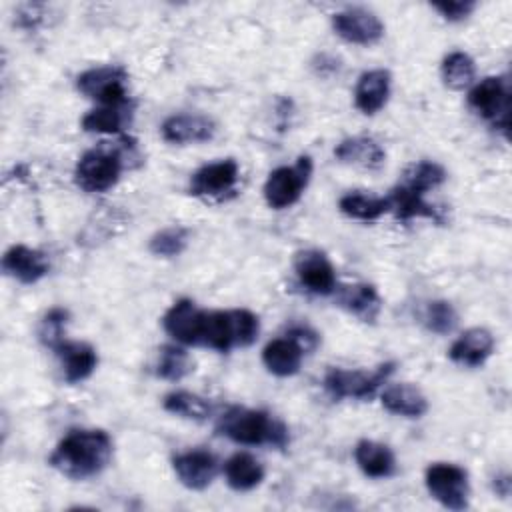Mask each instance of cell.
<instances>
[{
    "label": "cell",
    "mask_w": 512,
    "mask_h": 512,
    "mask_svg": "<svg viewBox=\"0 0 512 512\" xmlns=\"http://www.w3.org/2000/svg\"><path fill=\"white\" fill-rule=\"evenodd\" d=\"M128 74L120 66H98L82 72L76 78V88L90 100H96L100 106L126 108Z\"/></svg>",
    "instance_id": "52a82bcc"
},
{
    "label": "cell",
    "mask_w": 512,
    "mask_h": 512,
    "mask_svg": "<svg viewBox=\"0 0 512 512\" xmlns=\"http://www.w3.org/2000/svg\"><path fill=\"white\" fill-rule=\"evenodd\" d=\"M238 172V162L232 158L204 164L192 174L188 192L198 198H220L234 190Z\"/></svg>",
    "instance_id": "8fae6325"
},
{
    "label": "cell",
    "mask_w": 512,
    "mask_h": 512,
    "mask_svg": "<svg viewBox=\"0 0 512 512\" xmlns=\"http://www.w3.org/2000/svg\"><path fill=\"white\" fill-rule=\"evenodd\" d=\"M124 108L100 106L90 110L82 118V128L86 132H104V134H118L124 126Z\"/></svg>",
    "instance_id": "1f68e13d"
},
{
    "label": "cell",
    "mask_w": 512,
    "mask_h": 512,
    "mask_svg": "<svg viewBox=\"0 0 512 512\" xmlns=\"http://www.w3.org/2000/svg\"><path fill=\"white\" fill-rule=\"evenodd\" d=\"M390 96V72L376 68V70H368L364 72L354 88V104L356 108L366 114L372 116L376 112H380Z\"/></svg>",
    "instance_id": "ac0fdd59"
},
{
    "label": "cell",
    "mask_w": 512,
    "mask_h": 512,
    "mask_svg": "<svg viewBox=\"0 0 512 512\" xmlns=\"http://www.w3.org/2000/svg\"><path fill=\"white\" fill-rule=\"evenodd\" d=\"M338 300H340V306H344L350 314H354L362 322H374L382 308V300H380L376 288L370 284L346 286L340 292Z\"/></svg>",
    "instance_id": "d4e9b609"
},
{
    "label": "cell",
    "mask_w": 512,
    "mask_h": 512,
    "mask_svg": "<svg viewBox=\"0 0 512 512\" xmlns=\"http://www.w3.org/2000/svg\"><path fill=\"white\" fill-rule=\"evenodd\" d=\"M188 244V232L182 226H168L160 232H156L150 238V252L154 256H162V258H172L178 256Z\"/></svg>",
    "instance_id": "d6a6232c"
},
{
    "label": "cell",
    "mask_w": 512,
    "mask_h": 512,
    "mask_svg": "<svg viewBox=\"0 0 512 512\" xmlns=\"http://www.w3.org/2000/svg\"><path fill=\"white\" fill-rule=\"evenodd\" d=\"M162 138L170 144L206 142L214 136L216 124L202 114H174L162 122Z\"/></svg>",
    "instance_id": "2e32d148"
},
{
    "label": "cell",
    "mask_w": 512,
    "mask_h": 512,
    "mask_svg": "<svg viewBox=\"0 0 512 512\" xmlns=\"http://www.w3.org/2000/svg\"><path fill=\"white\" fill-rule=\"evenodd\" d=\"M334 156L340 162L362 166V168H380L384 162V150L380 144L366 136L346 138L334 148Z\"/></svg>",
    "instance_id": "cb8c5ba5"
},
{
    "label": "cell",
    "mask_w": 512,
    "mask_h": 512,
    "mask_svg": "<svg viewBox=\"0 0 512 512\" xmlns=\"http://www.w3.org/2000/svg\"><path fill=\"white\" fill-rule=\"evenodd\" d=\"M338 208L348 218L372 222L390 210V200L388 196L380 198V196H368L362 192H348L340 198Z\"/></svg>",
    "instance_id": "4316f807"
},
{
    "label": "cell",
    "mask_w": 512,
    "mask_h": 512,
    "mask_svg": "<svg viewBox=\"0 0 512 512\" xmlns=\"http://www.w3.org/2000/svg\"><path fill=\"white\" fill-rule=\"evenodd\" d=\"M2 270L22 284H34L48 274L50 262L44 252L16 244L4 252Z\"/></svg>",
    "instance_id": "9a60e30c"
},
{
    "label": "cell",
    "mask_w": 512,
    "mask_h": 512,
    "mask_svg": "<svg viewBox=\"0 0 512 512\" xmlns=\"http://www.w3.org/2000/svg\"><path fill=\"white\" fill-rule=\"evenodd\" d=\"M394 372V362H384L374 370L330 368L324 376V388L332 398L368 400Z\"/></svg>",
    "instance_id": "5b68a950"
},
{
    "label": "cell",
    "mask_w": 512,
    "mask_h": 512,
    "mask_svg": "<svg viewBox=\"0 0 512 512\" xmlns=\"http://www.w3.org/2000/svg\"><path fill=\"white\" fill-rule=\"evenodd\" d=\"M382 406L396 416H406V418H420L428 410V400L424 392L414 386V384H394L388 386L382 396Z\"/></svg>",
    "instance_id": "44dd1931"
},
{
    "label": "cell",
    "mask_w": 512,
    "mask_h": 512,
    "mask_svg": "<svg viewBox=\"0 0 512 512\" xmlns=\"http://www.w3.org/2000/svg\"><path fill=\"white\" fill-rule=\"evenodd\" d=\"M204 316H206V310H200L192 300L182 298L166 310L162 318V326L176 342L188 344V346H200Z\"/></svg>",
    "instance_id": "7c38bea8"
},
{
    "label": "cell",
    "mask_w": 512,
    "mask_h": 512,
    "mask_svg": "<svg viewBox=\"0 0 512 512\" xmlns=\"http://www.w3.org/2000/svg\"><path fill=\"white\" fill-rule=\"evenodd\" d=\"M224 478L232 490L248 492L260 486L264 480V468L252 454L236 452L224 464Z\"/></svg>",
    "instance_id": "603a6c76"
},
{
    "label": "cell",
    "mask_w": 512,
    "mask_h": 512,
    "mask_svg": "<svg viewBox=\"0 0 512 512\" xmlns=\"http://www.w3.org/2000/svg\"><path fill=\"white\" fill-rule=\"evenodd\" d=\"M124 168L122 152L112 146H98L84 152L74 168V180L84 192H106L120 180Z\"/></svg>",
    "instance_id": "277c9868"
},
{
    "label": "cell",
    "mask_w": 512,
    "mask_h": 512,
    "mask_svg": "<svg viewBox=\"0 0 512 512\" xmlns=\"http://www.w3.org/2000/svg\"><path fill=\"white\" fill-rule=\"evenodd\" d=\"M332 28L342 40L358 46L376 44L384 36V24L380 18L364 8H348L336 12L332 16Z\"/></svg>",
    "instance_id": "30bf717a"
},
{
    "label": "cell",
    "mask_w": 512,
    "mask_h": 512,
    "mask_svg": "<svg viewBox=\"0 0 512 512\" xmlns=\"http://www.w3.org/2000/svg\"><path fill=\"white\" fill-rule=\"evenodd\" d=\"M112 438L104 430H72L48 458V464L72 480L100 474L112 460Z\"/></svg>",
    "instance_id": "6da1fadb"
},
{
    "label": "cell",
    "mask_w": 512,
    "mask_h": 512,
    "mask_svg": "<svg viewBox=\"0 0 512 512\" xmlns=\"http://www.w3.org/2000/svg\"><path fill=\"white\" fill-rule=\"evenodd\" d=\"M424 324L434 334H450L458 324V314L450 302L434 300L424 310Z\"/></svg>",
    "instance_id": "836d02e7"
},
{
    "label": "cell",
    "mask_w": 512,
    "mask_h": 512,
    "mask_svg": "<svg viewBox=\"0 0 512 512\" xmlns=\"http://www.w3.org/2000/svg\"><path fill=\"white\" fill-rule=\"evenodd\" d=\"M426 488L434 500L448 510H464L468 506V474L450 462H436L426 468Z\"/></svg>",
    "instance_id": "ba28073f"
},
{
    "label": "cell",
    "mask_w": 512,
    "mask_h": 512,
    "mask_svg": "<svg viewBox=\"0 0 512 512\" xmlns=\"http://www.w3.org/2000/svg\"><path fill=\"white\" fill-rule=\"evenodd\" d=\"M468 104L486 120H490L496 128L508 134L510 124V94L508 86L498 76H488L482 82L474 84L468 92Z\"/></svg>",
    "instance_id": "9c48e42d"
},
{
    "label": "cell",
    "mask_w": 512,
    "mask_h": 512,
    "mask_svg": "<svg viewBox=\"0 0 512 512\" xmlns=\"http://www.w3.org/2000/svg\"><path fill=\"white\" fill-rule=\"evenodd\" d=\"M440 76L448 88L464 90L466 86L472 84L476 76L474 60L466 52H460V50L450 52L448 56H444L440 64Z\"/></svg>",
    "instance_id": "83f0119b"
},
{
    "label": "cell",
    "mask_w": 512,
    "mask_h": 512,
    "mask_svg": "<svg viewBox=\"0 0 512 512\" xmlns=\"http://www.w3.org/2000/svg\"><path fill=\"white\" fill-rule=\"evenodd\" d=\"M354 460L368 478H388L396 472L392 450L374 440H360L354 448Z\"/></svg>",
    "instance_id": "7402d4cb"
},
{
    "label": "cell",
    "mask_w": 512,
    "mask_h": 512,
    "mask_svg": "<svg viewBox=\"0 0 512 512\" xmlns=\"http://www.w3.org/2000/svg\"><path fill=\"white\" fill-rule=\"evenodd\" d=\"M56 356L62 362V370H64V380L70 384L82 382L86 380L96 364H98V354L96 350L86 344V342H72V340H62L56 348H54Z\"/></svg>",
    "instance_id": "d6986e66"
},
{
    "label": "cell",
    "mask_w": 512,
    "mask_h": 512,
    "mask_svg": "<svg viewBox=\"0 0 512 512\" xmlns=\"http://www.w3.org/2000/svg\"><path fill=\"white\" fill-rule=\"evenodd\" d=\"M312 176V158L300 156L292 166L272 170L264 182V200L274 210L296 204Z\"/></svg>",
    "instance_id": "8992f818"
},
{
    "label": "cell",
    "mask_w": 512,
    "mask_h": 512,
    "mask_svg": "<svg viewBox=\"0 0 512 512\" xmlns=\"http://www.w3.org/2000/svg\"><path fill=\"white\" fill-rule=\"evenodd\" d=\"M162 406L170 414H176V416H182V418H190V420H206L210 416L208 400H204L198 394L186 392V390H178V392L166 394Z\"/></svg>",
    "instance_id": "f1b7e54d"
},
{
    "label": "cell",
    "mask_w": 512,
    "mask_h": 512,
    "mask_svg": "<svg viewBox=\"0 0 512 512\" xmlns=\"http://www.w3.org/2000/svg\"><path fill=\"white\" fill-rule=\"evenodd\" d=\"M178 480L190 490H204L218 474V460L208 450H188L172 458Z\"/></svg>",
    "instance_id": "5bb4252c"
},
{
    "label": "cell",
    "mask_w": 512,
    "mask_h": 512,
    "mask_svg": "<svg viewBox=\"0 0 512 512\" xmlns=\"http://www.w3.org/2000/svg\"><path fill=\"white\" fill-rule=\"evenodd\" d=\"M216 430L222 436L230 438L232 442L244 444V446L272 444L276 448H284L288 444L286 426L282 422L274 420L264 410L232 406L220 416Z\"/></svg>",
    "instance_id": "7a4b0ae2"
},
{
    "label": "cell",
    "mask_w": 512,
    "mask_h": 512,
    "mask_svg": "<svg viewBox=\"0 0 512 512\" xmlns=\"http://www.w3.org/2000/svg\"><path fill=\"white\" fill-rule=\"evenodd\" d=\"M304 354L306 350L290 334H286L284 338H274L264 346L262 362L268 368V372L286 378L300 370Z\"/></svg>",
    "instance_id": "ffe728a7"
},
{
    "label": "cell",
    "mask_w": 512,
    "mask_h": 512,
    "mask_svg": "<svg viewBox=\"0 0 512 512\" xmlns=\"http://www.w3.org/2000/svg\"><path fill=\"white\" fill-rule=\"evenodd\" d=\"M434 10H438L446 20L450 22H458V20H464L474 8L476 4L474 2H468V0H452V2H434L432 4Z\"/></svg>",
    "instance_id": "d590c367"
},
{
    "label": "cell",
    "mask_w": 512,
    "mask_h": 512,
    "mask_svg": "<svg viewBox=\"0 0 512 512\" xmlns=\"http://www.w3.org/2000/svg\"><path fill=\"white\" fill-rule=\"evenodd\" d=\"M66 322L68 312L64 308H52L40 322V340L54 350L64 340Z\"/></svg>",
    "instance_id": "e575fe53"
},
{
    "label": "cell",
    "mask_w": 512,
    "mask_h": 512,
    "mask_svg": "<svg viewBox=\"0 0 512 512\" xmlns=\"http://www.w3.org/2000/svg\"><path fill=\"white\" fill-rule=\"evenodd\" d=\"M444 180H446V170L440 164L432 160H420L404 172L402 184L410 186L420 194H426L428 190L440 186Z\"/></svg>",
    "instance_id": "4dcf8cb0"
},
{
    "label": "cell",
    "mask_w": 512,
    "mask_h": 512,
    "mask_svg": "<svg viewBox=\"0 0 512 512\" xmlns=\"http://www.w3.org/2000/svg\"><path fill=\"white\" fill-rule=\"evenodd\" d=\"M388 200H390V210H394L396 218H400V220H410V218L438 220L436 208L424 200V194L412 190L410 186H406L402 182L396 188H392Z\"/></svg>",
    "instance_id": "484cf974"
},
{
    "label": "cell",
    "mask_w": 512,
    "mask_h": 512,
    "mask_svg": "<svg viewBox=\"0 0 512 512\" xmlns=\"http://www.w3.org/2000/svg\"><path fill=\"white\" fill-rule=\"evenodd\" d=\"M298 280L314 294H332L336 290V272L332 262L320 250H302L294 256Z\"/></svg>",
    "instance_id": "4fadbf2b"
},
{
    "label": "cell",
    "mask_w": 512,
    "mask_h": 512,
    "mask_svg": "<svg viewBox=\"0 0 512 512\" xmlns=\"http://www.w3.org/2000/svg\"><path fill=\"white\" fill-rule=\"evenodd\" d=\"M494 352V338L486 328H468L448 350L452 362L460 366H482Z\"/></svg>",
    "instance_id": "e0dca14e"
},
{
    "label": "cell",
    "mask_w": 512,
    "mask_h": 512,
    "mask_svg": "<svg viewBox=\"0 0 512 512\" xmlns=\"http://www.w3.org/2000/svg\"><path fill=\"white\" fill-rule=\"evenodd\" d=\"M190 370H192V360L184 348L172 346V344L160 348L158 362H156V376L170 382H178Z\"/></svg>",
    "instance_id": "f546056e"
},
{
    "label": "cell",
    "mask_w": 512,
    "mask_h": 512,
    "mask_svg": "<svg viewBox=\"0 0 512 512\" xmlns=\"http://www.w3.org/2000/svg\"><path fill=\"white\" fill-rule=\"evenodd\" d=\"M258 330V316L250 310L234 308L206 312L200 346H208L218 352H228L238 346L244 348L256 340Z\"/></svg>",
    "instance_id": "3957f363"
}]
</instances>
